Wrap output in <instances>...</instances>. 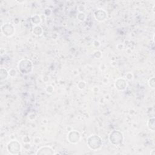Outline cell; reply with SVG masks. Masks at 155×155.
I'll return each instance as SVG.
<instances>
[{
  "label": "cell",
  "mask_w": 155,
  "mask_h": 155,
  "mask_svg": "<svg viewBox=\"0 0 155 155\" xmlns=\"http://www.w3.org/2000/svg\"><path fill=\"white\" fill-rule=\"evenodd\" d=\"M107 13L106 12L103 10L102 9H99L95 12L94 16L96 19V20L99 21H105L107 18Z\"/></svg>",
  "instance_id": "7"
},
{
  "label": "cell",
  "mask_w": 155,
  "mask_h": 155,
  "mask_svg": "<svg viewBox=\"0 0 155 155\" xmlns=\"http://www.w3.org/2000/svg\"><path fill=\"white\" fill-rule=\"evenodd\" d=\"M14 31V27L10 24H5L2 26V31L5 36H9L13 35Z\"/></svg>",
  "instance_id": "5"
},
{
  "label": "cell",
  "mask_w": 155,
  "mask_h": 155,
  "mask_svg": "<svg viewBox=\"0 0 155 155\" xmlns=\"http://www.w3.org/2000/svg\"><path fill=\"white\" fill-rule=\"evenodd\" d=\"M116 87L119 90H124L127 87V82L124 79H119L115 84Z\"/></svg>",
  "instance_id": "8"
},
{
  "label": "cell",
  "mask_w": 155,
  "mask_h": 155,
  "mask_svg": "<svg viewBox=\"0 0 155 155\" xmlns=\"http://www.w3.org/2000/svg\"><path fill=\"white\" fill-rule=\"evenodd\" d=\"M36 31H37V32L36 33H35V35H36L37 36H40L42 33V28L39 26H35V28H33V32H35Z\"/></svg>",
  "instance_id": "11"
},
{
  "label": "cell",
  "mask_w": 155,
  "mask_h": 155,
  "mask_svg": "<svg viewBox=\"0 0 155 155\" xmlns=\"http://www.w3.org/2000/svg\"><path fill=\"white\" fill-rule=\"evenodd\" d=\"M70 133L72 134V135H71L70 134H68V137L69 142H70L72 143H77L80 140V137H81L78 131H76L75 130L71 131Z\"/></svg>",
  "instance_id": "6"
},
{
  "label": "cell",
  "mask_w": 155,
  "mask_h": 155,
  "mask_svg": "<svg viewBox=\"0 0 155 155\" xmlns=\"http://www.w3.org/2000/svg\"><path fill=\"white\" fill-rule=\"evenodd\" d=\"M148 127L150 130L153 131H154V118H151L148 120Z\"/></svg>",
  "instance_id": "10"
},
{
  "label": "cell",
  "mask_w": 155,
  "mask_h": 155,
  "mask_svg": "<svg viewBox=\"0 0 155 155\" xmlns=\"http://www.w3.org/2000/svg\"><path fill=\"white\" fill-rule=\"evenodd\" d=\"M101 138L96 136L93 135L88 137V144L90 148L93 150H96L101 147Z\"/></svg>",
  "instance_id": "2"
},
{
  "label": "cell",
  "mask_w": 155,
  "mask_h": 155,
  "mask_svg": "<svg viewBox=\"0 0 155 155\" xmlns=\"http://www.w3.org/2000/svg\"><path fill=\"white\" fill-rule=\"evenodd\" d=\"M7 149L10 153H12V151H15V154L18 153L16 151H19L21 150V144L16 140H12L8 143Z\"/></svg>",
  "instance_id": "4"
},
{
  "label": "cell",
  "mask_w": 155,
  "mask_h": 155,
  "mask_svg": "<svg viewBox=\"0 0 155 155\" xmlns=\"http://www.w3.org/2000/svg\"><path fill=\"white\" fill-rule=\"evenodd\" d=\"M148 84H149V85H150L151 88H154V78H152L151 79H150L149 80V81H148Z\"/></svg>",
  "instance_id": "12"
},
{
  "label": "cell",
  "mask_w": 155,
  "mask_h": 155,
  "mask_svg": "<svg viewBox=\"0 0 155 155\" xmlns=\"http://www.w3.org/2000/svg\"><path fill=\"white\" fill-rule=\"evenodd\" d=\"M40 148L44 150V151H41V152L37 153L36 154H54V151H53V149L49 147H46L45 146V147H42Z\"/></svg>",
  "instance_id": "9"
},
{
  "label": "cell",
  "mask_w": 155,
  "mask_h": 155,
  "mask_svg": "<svg viewBox=\"0 0 155 155\" xmlns=\"http://www.w3.org/2000/svg\"><path fill=\"white\" fill-rule=\"evenodd\" d=\"M32 63L27 59H22L19 61L18 68L21 72L24 74L30 73L32 70Z\"/></svg>",
  "instance_id": "1"
},
{
  "label": "cell",
  "mask_w": 155,
  "mask_h": 155,
  "mask_svg": "<svg viewBox=\"0 0 155 155\" xmlns=\"http://www.w3.org/2000/svg\"><path fill=\"white\" fill-rule=\"evenodd\" d=\"M124 137L122 133L119 131H114L110 135V142L114 145H119L123 141Z\"/></svg>",
  "instance_id": "3"
}]
</instances>
